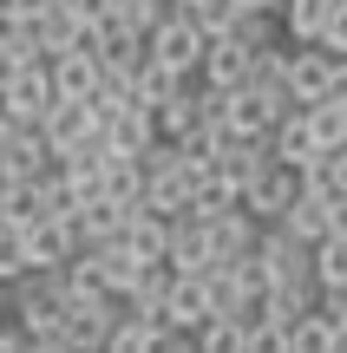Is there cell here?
Listing matches in <instances>:
<instances>
[{"label":"cell","instance_id":"6da1fadb","mask_svg":"<svg viewBox=\"0 0 347 353\" xmlns=\"http://www.w3.org/2000/svg\"><path fill=\"white\" fill-rule=\"evenodd\" d=\"M118 321V301L112 294H92V288H66V307H59V341L66 353H99L105 334Z\"/></svg>","mask_w":347,"mask_h":353},{"label":"cell","instance_id":"7a4b0ae2","mask_svg":"<svg viewBox=\"0 0 347 353\" xmlns=\"http://www.w3.org/2000/svg\"><path fill=\"white\" fill-rule=\"evenodd\" d=\"M295 190H301V176L269 157V164H262V170L243 183V216H249L256 229H275V223L288 216V203H295Z\"/></svg>","mask_w":347,"mask_h":353},{"label":"cell","instance_id":"3957f363","mask_svg":"<svg viewBox=\"0 0 347 353\" xmlns=\"http://www.w3.org/2000/svg\"><path fill=\"white\" fill-rule=\"evenodd\" d=\"M144 59L164 65V72L177 79H197V59H204V33H197L190 20H177V13H164V20L144 33Z\"/></svg>","mask_w":347,"mask_h":353},{"label":"cell","instance_id":"277c9868","mask_svg":"<svg viewBox=\"0 0 347 353\" xmlns=\"http://www.w3.org/2000/svg\"><path fill=\"white\" fill-rule=\"evenodd\" d=\"M52 112V79L46 65H20V72L7 79V92H0V125L13 131H39V118Z\"/></svg>","mask_w":347,"mask_h":353},{"label":"cell","instance_id":"5b68a950","mask_svg":"<svg viewBox=\"0 0 347 353\" xmlns=\"http://www.w3.org/2000/svg\"><path fill=\"white\" fill-rule=\"evenodd\" d=\"M341 72H347V65H341V59H328L321 46H288V105H295V112L321 105L328 92L341 85Z\"/></svg>","mask_w":347,"mask_h":353},{"label":"cell","instance_id":"8992f818","mask_svg":"<svg viewBox=\"0 0 347 353\" xmlns=\"http://www.w3.org/2000/svg\"><path fill=\"white\" fill-rule=\"evenodd\" d=\"M256 236H262V229L249 223L243 210H230V216H217V223H204V242H210V268H243L249 255H256Z\"/></svg>","mask_w":347,"mask_h":353},{"label":"cell","instance_id":"52a82bcc","mask_svg":"<svg viewBox=\"0 0 347 353\" xmlns=\"http://www.w3.org/2000/svg\"><path fill=\"white\" fill-rule=\"evenodd\" d=\"M335 210H341V196H321V190H295V203H288V216L275 229H288L295 242H328L335 236Z\"/></svg>","mask_w":347,"mask_h":353},{"label":"cell","instance_id":"ba28073f","mask_svg":"<svg viewBox=\"0 0 347 353\" xmlns=\"http://www.w3.org/2000/svg\"><path fill=\"white\" fill-rule=\"evenodd\" d=\"M20 249H26V268L59 275V268L79 255V236H72V223H33V229H20Z\"/></svg>","mask_w":347,"mask_h":353},{"label":"cell","instance_id":"9c48e42d","mask_svg":"<svg viewBox=\"0 0 347 353\" xmlns=\"http://www.w3.org/2000/svg\"><path fill=\"white\" fill-rule=\"evenodd\" d=\"M86 138H99V125H92V112H86V105H66V99H52V112L39 118V144L52 151V164H59L66 151H79Z\"/></svg>","mask_w":347,"mask_h":353},{"label":"cell","instance_id":"30bf717a","mask_svg":"<svg viewBox=\"0 0 347 353\" xmlns=\"http://www.w3.org/2000/svg\"><path fill=\"white\" fill-rule=\"evenodd\" d=\"M256 262L269 281H315L308 275V242H295L288 229H262L256 236Z\"/></svg>","mask_w":347,"mask_h":353},{"label":"cell","instance_id":"8fae6325","mask_svg":"<svg viewBox=\"0 0 347 353\" xmlns=\"http://www.w3.org/2000/svg\"><path fill=\"white\" fill-rule=\"evenodd\" d=\"M243 79H249V52L236 46L230 33H223V39H204V59H197V85L243 92Z\"/></svg>","mask_w":347,"mask_h":353},{"label":"cell","instance_id":"7c38bea8","mask_svg":"<svg viewBox=\"0 0 347 353\" xmlns=\"http://www.w3.org/2000/svg\"><path fill=\"white\" fill-rule=\"evenodd\" d=\"M0 170H7L13 183H33V176L52 170V151L39 144V131H13V125H0Z\"/></svg>","mask_w":347,"mask_h":353},{"label":"cell","instance_id":"4fadbf2b","mask_svg":"<svg viewBox=\"0 0 347 353\" xmlns=\"http://www.w3.org/2000/svg\"><path fill=\"white\" fill-rule=\"evenodd\" d=\"M46 79H52V99L86 105L99 92V59L92 52H59V59H46Z\"/></svg>","mask_w":347,"mask_h":353},{"label":"cell","instance_id":"5bb4252c","mask_svg":"<svg viewBox=\"0 0 347 353\" xmlns=\"http://www.w3.org/2000/svg\"><path fill=\"white\" fill-rule=\"evenodd\" d=\"M99 138H105V151H112V157H144V151L157 144V118L138 112V105H125L118 118H105Z\"/></svg>","mask_w":347,"mask_h":353},{"label":"cell","instance_id":"9a60e30c","mask_svg":"<svg viewBox=\"0 0 347 353\" xmlns=\"http://www.w3.org/2000/svg\"><path fill=\"white\" fill-rule=\"evenodd\" d=\"M269 157H275V164H288V170H308L315 164V157H321V151H315V131H308V118H301V112H282V118H275V131H269Z\"/></svg>","mask_w":347,"mask_h":353},{"label":"cell","instance_id":"2e32d148","mask_svg":"<svg viewBox=\"0 0 347 353\" xmlns=\"http://www.w3.org/2000/svg\"><path fill=\"white\" fill-rule=\"evenodd\" d=\"M125 203H105V196H92V203H79L72 210V236H79V249H99V242H118L125 236Z\"/></svg>","mask_w":347,"mask_h":353},{"label":"cell","instance_id":"e0dca14e","mask_svg":"<svg viewBox=\"0 0 347 353\" xmlns=\"http://www.w3.org/2000/svg\"><path fill=\"white\" fill-rule=\"evenodd\" d=\"M328 7L335 0H282V46H321V26H328Z\"/></svg>","mask_w":347,"mask_h":353},{"label":"cell","instance_id":"ac0fdd59","mask_svg":"<svg viewBox=\"0 0 347 353\" xmlns=\"http://www.w3.org/2000/svg\"><path fill=\"white\" fill-rule=\"evenodd\" d=\"M230 210H243L236 183H223L217 170H204V176L190 183V210H184V216H190V223H217V216H230Z\"/></svg>","mask_w":347,"mask_h":353},{"label":"cell","instance_id":"d6986e66","mask_svg":"<svg viewBox=\"0 0 347 353\" xmlns=\"http://www.w3.org/2000/svg\"><path fill=\"white\" fill-rule=\"evenodd\" d=\"M118 242H125L138 262H164L170 223H164V216H151V210H131V216H125V236H118Z\"/></svg>","mask_w":347,"mask_h":353},{"label":"cell","instance_id":"ffe728a7","mask_svg":"<svg viewBox=\"0 0 347 353\" xmlns=\"http://www.w3.org/2000/svg\"><path fill=\"white\" fill-rule=\"evenodd\" d=\"M99 196H105V203H125V210H138V196H144V164H138V157H105Z\"/></svg>","mask_w":347,"mask_h":353},{"label":"cell","instance_id":"44dd1931","mask_svg":"<svg viewBox=\"0 0 347 353\" xmlns=\"http://www.w3.org/2000/svg\"><path fill=\"white\" fill-rule=\"evenodd\" d=\"M308 275L315 288H347V236H328L308 249Z\"/></svg>","mask_w":347,"mask_h":353},{"label":"cell","instance_id":"7402d4cb","mask_svg":"<svg viewBox=\"0 0 347 353\" xmlns=\"http://www.w3.org/2000/svg\"><path fill=\"white\" fill-rule=\"evenodd\" d=\"M157 341H164V327H151V321H131V314H118L99 353H157Z\"/></svg>","mask_w":347,"mask_h":353},{"label":"cell","instance_id":"603a6c76","mask_svg":"<svg viewBox=\"0 0 347 353\" xmlns=\"http://www.w3.org/2000/svg\"><path fill=\"white\" fill-rule=\"evenodd\" d=\"M230 39L243 52H269V46H282V20H275V13H236Z\"/></svg>","mask_w":347,"mask_h":353},{"label":"cell","instance_id":"cb8c5ba5","mask_svg":"<svg viewBox=\"0 0 347 353\" xmlns=\"http://www.w3.org/2000/svg\"><path fill=\"white\" fill-rule=\"evenodd\" d=\"M197 125H204V118H197V85L184 92V99H170L164 112H157V138H164V144H177V138H190Z\"/></svg>","mask_w":347,"mask_h":353},{"label":"cell","instance_id":"d4e9b609","mask_svg":"<svg viewBox=\"0 0 347 353\" xmlns=\"http://www.w3.org/2000/svg\"><path fill=\"white\" fill-rule=\"evenodd\" d=\"M288 353H341V341H335V327L321 314H308V321L288 327Z\"/></svg>","mask_w":347,"mask_h":353},{"label":"cell","instance_id":"484cf974","mask_svg":"<svg viewBox=\"0 0 347 353\" xmlns=\"http://www.w3.org/2000/svg\"><path fill=\"white\" fill-rule=\"evenodd\" d=\"M190 341H197V353H243V327L236 321H204Z\"/></svg>","mask_w":347,"mask_h":353},{"label":"cell","instance_id":"4316f807","mask_svg":"<svg viewBox=\"0 0 347 353\" xmlns=\"http://www.w3.org/2000/svg\"><path fill=\"white\" fill-rule=\"evenodd\" d=\"M26 275V249H20V229H7L0 223V288L7 281H20Z\"/></svg>","mask_w":347,"mask_h":353},{"label":"cell","instance_id":"83f0119b","mask_svg":"<svg viewBox=\"0 0 347 353\" xmlns=\"http://www.w3.org/2000/svg\"><path fill=\"white\" fill-rule=\"evenodd\" d=\"M321 52L347 65V0H335V7H328V26H321Z\"/></svg>","mask_w":347,"mask_h":353},{"label":"cell","instance_id":"f1b7e54d","mask_svg":"<svg viewBox=\"0 0 347 353\" xmlns=\"http://www.w3.org/2000/svg\"><path fill=\"white\" fill-rule=\"evenodd\" d=\"M66 13H72L79 26H92V33H99V26H112L118 20V0H59Z\"/></svg>","mask_w":347,"mask_h":353},{"label":"cell","instance_id":"f546056e","mask_svg":"<svg viewBox=\"0 0 347 353\" xmlns=\"http://www.w3.org/2000/svg\"><path fill=\"white\" fill-rule=\"evenodd\" d=\"M243 353H288V327H275V321L249 327V334H243Z\"/></svg>","mask_w":347,"mask_h":353},{"label":"cell","instance_id":"4dcf8cb0","mask_svg":"<svg viewBox=\"0 0 347 353\" xmlns=\"http://www.w3.org/2000/svg\"><path fill=\"white\" fill-rule=\"evenodd\" d=\"M20 46H26V20L13 7H0V52H13V59H20Z\"/></svg>","mask_w":347,"mask_h":353},{"label":"cell","instance_id":"1f68e13d","mask_svg":"<svg viewBox=\"0 0 347 353\" xmlns=\"http://www.w3.org/2000/svg\"><path fill=\"white\" fill-rule=\"evenodd\" d=\"M0 7H13V13H20V20H26V26H33V20H39V13H46V7H59V0H0Z\"/></svg>","mask_w":347,"mask_h":353},{"label":"cell","instance_id":"d6a6232c","mask_svg":"<svg viewBox=\"0 0 347 353\" xmlns=\"http://www.w3.org/2000/svg\"><path fill=\"white\" fill-rule=\"evenodd\" d=\"M157 353H197V341H190V334H164V341H157Z\"/></svg>","mask_w":347,"mask_h":353},{"label":"cell","instance_id":"836d02e7","mask_svg":"<svg viewBox=\"0 0 347 353\" xmlns=\"http://www.w3.org/2000/svg\"><path fill=\"white\" fill-rule=\"evenodd\" d=\"M236 13H282V0H236Z\"/></svg>","mask_w":347,"mask_h":353},{"label":"cell","instance_id":"e575fe53","mask_svg":"<svg viewBox=\"0 0 347 353\" xmlns=\"http://www.w3.org/2000/svg\"><path fill=\"white\" fill-rule=\"evenodd\" d=\"M0 353H26V341H20V327H0Z\"/></svg>","mask_w":347,"mask_h":353},{"label":"cell","instance_id":"d590c367","mask_svg":"<svg viewBox=\"0 0 347 353\" xmlns=\"http://www.w3.org/2000/svg\"><path fill=\"white\" fill-rule=\"evenodd\" d=\"M20 72V59H13V52H0V92H7V79Z\"/></svg>","mask_w":347,"mask_h":353}]
</instances>
